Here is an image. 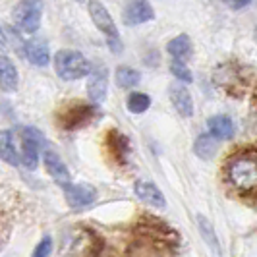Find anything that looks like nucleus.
Segmentation results:
<instances>
[{"instance_id": "15", "label": "nucleus", "mask_w": 257, "mask_h": 257, "mask_svg": "<svg viewBox=\"0 0 257 257\" xmlns=\"http://www.w3.org/2000/svg\"><path fill=\"white\" fill-rule=\"evenodd\" d=\"M45 167H47V170H49V174H51L52 178L58 182L60 186L70 184V172H68V167L62 163V159H60L56 153H52V151H47V153H45Z\"/></svg>"}, {"instance_id": "6", "label": "nucleus", "mask_w": 257, "mask_h": 257, "mask_svg": "<svg viewBox=\"0 0 257 257\" xmlns=\"http://www.w3.org/2000/svg\"><path fill=\"white\" fill-rule=\"evenodd\" d=\"M95 116H97V108L91 104H70L60 112L58 122L62 128L76 130L89 124L91 120H95Z\"/></svg>"}, {"instance_id": "24", "label": "nucleus", "mask_w": 257, "mask_h": 257, "mask_svg": "<svg viewBox=\"0 0 257 257\" xmlns=\"http://www.w3.org/2000/svg\"><path fill=\"white\" fill-rule=\"evenodd\" d=\"M151 106V99L145 93H132L128 97V108L134 114H142Z\"/></svg>"}, {"instance_id": "9", "label": "nucleus", "mask_w": 257, "mask_h": 257, "mask_svg": "<svg viewBox=\"0 0 257 257\" xmlns=\"http://www.w3.org/2000/svg\"><path fill=\"white\" fill-rule=\"evenodd\" d=\"M62 190H64L68 205L74 209H83L97 199V190L87 184H66L62 186Z\"/></svg>"}, {"instance_id": "23", "label": "nucleus", "mask_w": 257, "mask_h": 257, "mask_svg": "<svg viewBox=\"0 0 257 257\" xmlns=\"http://www.w3.org/2000/svg\"><path fill=\"white\" fill-rule=\"evenodd\" d=\"M197 226H199V232H201L203 240L209 244V247H211L213 251L219 253L220 245H219V240H217V234H215V230H213V224H211L203 215H197Z\"/></svg>"}, {"instance_id": "12", "label": "nucleus", "mask_w": 257, "mask_h": 257, "mask_svg": "<svg viewBox=\"0 0 257 257\" xmlns=\"http://www.w3.org/2000/svg\"><path fill=\"white\" fill-rule=\"evenodd\" d=\"M134 192H136V195L142 199L143 203H147V205L159 207V209H163V207L167 205L163 192H161L155 184H151V182H138L136 188H134Z\"/></svg>"}, {"instance_id": "26", "label": "nucleus", "mask_w": 257, "mask_h": 257, "mask_svg": "<svg viewBox=\"0 0 257 257\" xmlns=\"http://www.w3.org/2000/svg\"><path fill=\"white\" fill-rule=\"evenodd\" d=\"M51 253H52V238L51 236H45L37 244V247L33 249V255L31 257H49Z\"/></svg>"}, {"instance_id": "19", "label": "nucleus", "mask_w": 257, "mask_h": 257, "mask_svg": "<svg viewBox=\"0 0 257 257\" xmlns=\"http://www.w3.org/2000/svg\"><path fill=\"white\" fill-rule=\"evenodd\" d=\"M167 49H168V54L174 60L184 62V60H188L192 56V41H190L188 35H178V37H174L168 43Z\"/></svg>"}, {"instance_id": "21", "label": "nucleus", "mask_w": 257, "mask_h": 257, "mask_svg": "<svg viewBox=\"0 0 257 257\" xmlns=\"http://www.w3.org/2000/svg\"><path fill=\"white\" fill-rule=\"evenodd\" d=\"M116 85L118 87H122V89H130V87H136L138 83H140V72L138 70H134V68H130V66H120L118 70H116Z\"/></svg>"}, {"instance_id": "10", "label": "nucleus", "mask_w": 257, "mask_h": 257, "mask_svg": "<svg viewBox=\"0 0 257 257\" xmlns=\"http://www.w3.org/2000/svg\"><path fill=\"white\" fill-rule=\"evenodd\" d=\"M155 18V12L151 8L149 2L145 0H134L124 6V12H122V22L126 26H142L145 22H151Z\"/></svg>"}, {"instance_id": "13", "label": "nucleus", "mask_w": 257, "mask_h": 257, "mask_svg": "<svg viewBox=\"0 0 257 257\" xmlns=\"http://www.w3.org/2000/svg\"><path fill=\"white\" fill-rule=\"evenodd\" d=\"M168 93H170V101L174 104V108H176L182 116L190 118V116L193 114V101H192L190 91L186 89L184 85H180V83H176V85L170 87Z\"/></svg>"}, {"instance_id": "20", "label": "nucleus", "mask_w": 257, "mask_h": 257, "mask_svg": "<svg viewBox=\"0 0 257 257\" xmlns=\"http://www.w3.org/2000/svg\"><path fill=\"white\" fill-rule=\"evenodd\" d=\"M106 145H108V151H110V155L114 157L116 161H120V163L126 161L130 147H128V140H126L122 134L110 132V134L106 136Z\"/></svg>"}, {"instance_id": "2", "label": "nucleus", "mask_w": 257, "mask_h": 257, "mask_svg": "<svg viewBox=\"0 0 257 257\" xmlns=\"http://www.w3.org/2000/svg\"><path fill=\"white\" fill-rule=\"evenodd\" d=\"M54 70L58 77H62L66 81H74L79 77L87 76L91 72V62L77 51H58L54 54Z\"/></svg>"}, {"instance_id": "14", "label": "nucleus", "mask_w": 257, "mask_h": 257, "mask_svg": "<svg viewBox=\"0 0 257 257\" xmlns=\"http://www.w3.org/2000/svg\"><path fill=\"white\" fill-rule=\"evenodd\" d=\"M207 126H209V134L215 140H232L234 134H236L234 122H232L228 116H222V114L211 116L209 122H207Z\"/></svg>"}, {"instance_id": "11", "label": "nucleus", "mask_w": 257, "mask_h": 257, "mask_svg": "<svg viewBox=\"0 0 257 257\" xmlns=\"http://www.w3.org/2000/svg\"><path fill=\"white\" fill-rule=\"evenodd\" d=\"M106 70L99 68L91 74L89 81H87V95H89V101L93 104H99L104 101L106 97V85H108V79H106Z\"/></svg>"}, {"instance_id": "27", "label": "nucleus", "mask_w": 257, "mask_h": 257, "mask_svg": "<svg viewBox=\"0 0 257 257\" xmlns=\"http://www.w3.org/2000/svg\"><path fill=\"white\" fill-rule=\"evenodd\" d=\"M228 6H230L232 10H240V8L249 6V2H228Z\"/></svg>"}, {"instance_id": "7", "label": "nucleus", "mask_w": 257, "mask_h": 257, "mask_svg": "<svg viewBox=\"0 0 257 257\" xmlns=\"http://www.w3.org/2000/svg\"><path fill=\"white\" fill-rule=\"evenodd\" d=\"M22 165L29 170H35L39 165V147L43 145V136L35 128H22Z\"/></svg>"}, {"instance_id": "1", "label": "nucleus", "mask_w": 257, "mask_h": 257, "mask_svg": "<svg viewBox=\"0 0 257 257\" xmlns=\"http://www.w3.org/2000/svg\"><path fill=\"white\" fill-rule=\"evenodd\" d=\"M224 176L238 193L257 197V149H245L228 157Z\"/></svg>"}, {"instance_id": "22", "label": "nucleus", "mask_w": 257, "mask_h": 257, "mask_svg": "<svg viewBox=\"0 0 257 257\" xmlns=\"http://www.w3.org/2000/svg\"><path fill=\"white\" fill-rule=\"evenodd\" d=\"M193 149H195V155H197V157H201V159H211L213 155L217 153V140H215L211 134H203V136H199V138L195 140Z\"/></svg>"}, {"instance_id": "25", "label": "nucleus", "mask_w": 257, "mask_h": 257, "mask_svg": "<svg viewBox=\"0 0 257 257\" xmlns=\"http://www.w3.org/2000/svg\"><path fill=\"white\" fill-rule=\"evenodd\" d=\"M170 72H172V76L176 77L178 81H186V83H192L193 81L192 72H190V68L186 66V62H178V60L170 62Z\"/></svg>"}, {"instance_id": "4", "label": "nucleus", "mask_w": 257, "mask_h": 257, "mask_svg": "<svg viewBox=\"0 0 257 257\" xmlns=\"http://www.w3.org/2000/svg\"><path fill=\"white\" fill-rule=\"evenodd\" d=\"M87 8H89L93 24H95L97 29L106 37L108 47L112 49V52L122 51V43H120V39H118V31H116V26H114V22H112V18H110V14H108V10L104 8L101 2H95V0L87 4Z\"/></svg>"}, {"instance_id": "5", "label": "nucleus", "mask_w": 257, "mask_h": 257, "mask_svg": "<svg viewBox=\"0 0 257 257\" xmlns=\"http://www.w3.org/2000/svg\"><path fill=\"white\" fill-rule=\"evenodd\" d=\"M41 14H43L41 2H35V0L20 2L14 10V24L24 33H35L41 26Z\"/></svg>"}, {"instance_id": "16", "label": "nucleus", "mask_w": 257, "mask_h": 257, "mask_svg": "<svg viewBox=\"0 0 257 257\" xmlns=\"http://www.w3.org/2000/svg\"><path fill=\"white\" fill-rule=\"evenodd\" d=\"M0 155H2V159H4L8 165H12V167H18V165L22 163V155L18 153L12 132H8V130H4V132L0 134Z\"/></svg>"}, {"instance_id": "17", "label": "nucleus", "mask_w": 257, "mask_h": 257, "mask_svg": "<svg viewBox=\"0 0 257 257\" xmlns=\"http://www.w3.org/2000/svg\"><path fill=\"white\" fill-rule=\"evenodd\" d=\"M26 54H27V58L31 60V64L39 66V68L47 66L49 64V60H51V54H49L47 43H43V41H39V39L26 43Z\"/></svg>"}, {"instance_id": "8", "label": "nucleus", "mask_w": 257, "mask_h": 257, "mask_svg": "<svg viewBox=\"0 0 257 257\" xmlns=\"http://www.w3.org/2000/svg\"><path fill=\"white\" fill-rule=\"evenodd\" d=\"M101 240L91 230H76L72 236L70 251L77 257H95L101 251Z\"/></svg>"}, {"instance_id": "18", "label": "nucleus", "mask_w": 257, "mask_h": 257, "mask_svg": "<svg viewBox=\"0 0 257 257\" xmlns=\"http://www.w3.org/2000/svg\"><path fill=\"white\" fill-rule=\"evenodd\" d=\"M0 85L4 91H16L18 87V70L6 54L0 56Z\"/></svg>"}, {"instance_id": "3", "label": "nucleus", "mask_w": 257, "mask_h": 257, "mask_svg": "<svg viewBox=\"0 0 257 257\" xmlns=\"http://www.w3.org/2000/svg\"><path fill=\"white\" fill-rule=\"evenodd\" d=\"M168 236V232L165 234ZM126 257H168V245L163 240V232L147 230L128 247Z\"/></svg>"}]
</instances>
